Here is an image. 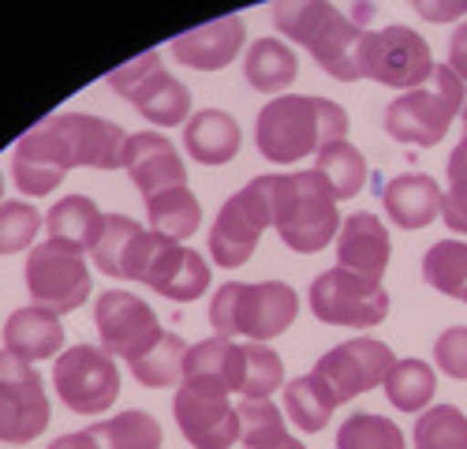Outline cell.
<instances>
[{"label":"cell","mask_w":467,"mask_h":449,"mask_svg":"<svg viewBox=\"0 0 467 449\" xmlns=\"http://www.w3.org/2000/svg\"><path fill=\"white\" fill-rule=\"evenodd\" d=\"M340 139H348V112L333 98L285 94L254 120V146L269 165H296Z\"/></svg>","instance_id":"obj_1"},{"label":"cell","mask_w":467,"mask_h":449,"mask_svg":"<svg viewBox=\"0 0 467 449\" xmlns=\"http://www.w3.org/2000/svg\"><path fill=\"white\" fill-rule=\"evenodd\" d=\"M274 26L288 42L303 46L322 71H329L340 83L363 79V46H367V23L344 16L337 5L326 0H292V5H274Z\"/></svg>","instance_id":"obj_2"},{"label":"cell","mask_w":467,"mask_h":449,"mask_svg":"<svg viewBox=\"0 0 467 449\" xmlns=\"http://www.w3.org/2000/svg\"><path fill=\"white\" fill-rule=\"evenodd\" d=\"M274 229L288 251L315 255L340 233V210L329 183L315 169L299 172H265Z\"/></svg>","instance_id":"obj_3"},{"label":"cell","mask_w":467,"mask_h":449,"mask_svg":"<svg viewBox=\"0 0 467 449\" xmlns=\"http://www.w3.org/2000/svg\"><path fill=\"white\" fill-rule=\"evenodd\" d=\"M299 315V296L285 281H228L213 292L210 299V322L217 337H251V341L265 345L274 337L288 333V326Z\"/></svg>","instance_id":"obj_4"},{"label":"cell","mask_w":467,"mask_h":449,"mask_svg":"<svg viewBox=\"0 0 467 449\" xmlns=\"http://www.w3.org/2000/svg\"><path fill=\"white\" fill-rule=\"evenodd\" d=\"M463 101H467V87L456 79V71L449 64H438L426 87L397 94L385 105L381 124H385L389 139L426 150V146H438L449 135Z\"/></svg>","instance_id":"obj_5"},{"label":"cell","mask_w":467,"mask_h":449,"mask_svg":"<svg viewBox=\"0 0 467 449\" xmlns=\"http://www.w3.org/2000/svg\"><path fill=\"white\" fill-rule=\"evenodd\" d=\"M124 281H139L172 304H191L210 288V262L161 233L139 229L124 258Z\"/></svg>","instance_id":"obj_6"},{"label":"cell","mask_w":467,"mask_h":449,"mask_svg":"<svg viewBox=\"0 0 467 449\" xmlns=\"http://www.w3.org/2000/svg\"><path fill=\"white\" fill-rule=\"evenodd\" d=\"M90 266L87 251L71 240H46L37 244L26 258V292L37 308L53 315H71L87 304L90 296Z\"/></svg>","instance_id":"obj_7"},{"label":"cell","mask_w":467,"mask_h":449,"mask_svg":"<svg viewBox=\"0 0 467 449\" xmlns=\"http://www.w3.org/2000/svg\"><path fill=\"white\" fill-rule=\"evenodd\" d=\"M105 79L124 101H131L150 124L176 128V124L191 120V90L161 68V57L153 49L120 68H112Z\"/></svg>","instance_id":"obj_8"},{"label":"cell","mask_w":467,"mask_h":449,"mask_svg":"<svg viewBox=\"0 0 467 449\" xmlns=\"http://www.w3.org/2000/svg\"><path fill=\"white\" fill-rule=\"evenodd\" d=\"M269 224H274L269 183H265V176H254L247 187H240V192L217 210V221L210 229V258L224 270L244 266Z\"/></svg>","instance_id":"obj_9"},{"label":"cell","mask_w":467,"mask_h":449,"mask_svg":"<svg viewBox=\"0 0 467 449\" xmlns=\"http://www.w3.org/2000/svg\"><path fill=\"white\" fill-rule=\"evenodd\" d=\"M434 53L426 46V37L411 26H381L367 34L363 46V79H374L381 87H397L400 94L419 90L431 83L434 75Z\"/></svg>","instance_id":"obj_10"},{"label":"cell","mask_w":467,"mask_h":449,"mask_svg":"<svg viewBox=\"0 0 467 449\" xmlns=\"http://www.w3.org/2000/svg\"><path fill=\"white\" fill-rule=\"evenodd\" d=\"M310 311L326 326H356L370 329L389 318V292L381 281L359 277L344 266H333L310 285Z\"/></svg>","instance_id":"obj_11"},{"label":"cell","mask_w":467,"mask_h":449,"mask_svg":"<svg viewBox=\"0 0 467 449\" xmlns=\"http://www.w3.org/2000/svg\"><path fill=\"white\" fill-rule=\"evenodd\" d=\"M53 390L64 401V408L83 412V416H98V412L112 408L116 397H120V371H116L105 349L75 345V349H64L53 363Z\"/></svg>","instance_id":"obj_12"},{"label":"cell","mask_w":467,"mask_h":449,"mask_svg":"<svg viewBox=\"0 0 467 449\" xmlns=\"http://www.w3.org/2000/svg\"><path fill=\"white\" fill-rule=\"evenodd\" d=\"M49 427L46 382L30 363L0 352V442H34Z\"/></svg>","instance_id":"obj_13"},{"label":"cell","mask_w":467,"mask_h":449,"mask_svg":"<svg viewBox=\"0 0 467 449\" xmlns=\"http://www.w3.org/2000/svg\"><path fill=\"white\" fill-rule=\"evenodd\" d=\"M393 363H397V356L385 341L356 337V341H344V345L329 349L315 367H310V374L333 393L337 404H344V401H356L367 390L385 386Z\"/></svg>","instance_id":"obj_14"},{"label":"cell","mask_w":467,"mask_h":449,"mask_svg":"<svg viewBox=\"0 0 467 449\" xmlns=\"http://www.w3.org/2000/svg\"><path fill=\"white\" fill-rule=\"evenodd\" d=\"M75 169L71 146L57 124V117H46L34 124L12 150V180L26 199H42L64 183V176Z\"/></svg>","instance_id":"obj_15"},{"label":"cell","mask_w":467,"mask_h":449,"mask_svg":"<svg viewBox=\"0 0 467 449\" xmlns=\"http://www.w3.org/2000/svg\"><path fill=\"white\" fill-rule=\"evenodd\" d=\"M94 322H98L101 349L109 356H124V360H135L161 337V322L153 315V308L128 288L101 292L94 308Z\"/></svg>","instance_id":"obj_16"},{"label":"cell","mask_w":467,"mask_h":449,"mask_svg":"<svg viewBox=\"0 0 467 449\" xmlns=\"http://www.w3.org/2000/svg\"><path fill=\"white\" fill-rule=\"evenodd\" d=\"M172 416L194 449H228L232 442H240V412L228 393L180 386L172 397Z\"/></svg>","instance_id":"obj_17"},{"label":"cell","mask_w":467,"mask_h":449,"mask_svg":"<svg viewBox=\"0 0 467 449\" xmlns=\"http://www.w3.org/2000/svg\"><path fill=\"white\" fill-rule=\"evenodd\" d=\"M124 169L131 183L142 192V199L165 192V187H187V169L172 139L161 131H135L124 146Z\"/></svg>","instance_id":"obj_18"},{"label":"cell","mask_w":467,"mask_h":449,"mask_svg":"<svg viewBox=\"0 0 467 449\" xmlns=\"http://www.w3.org/2000/svg\"><path fill=\"white\" fill-rule=\"evenodd\" d=\"M247 42V26L240 16H217L202 26H194V30H183L176 34L169 49L172 57L183 64V68H199V71H221L228 68L232 60L240 57Z\"/></svg>","instance_id":"obj_19"},{"label":"cell","mask_w":467,"mask_h":449,"mask_svg":"<svg viewBox=\"0 0 467 449\" xmlns=\"http://www.w3.org/2000/svg\"><path fill=\"white\" fill-rule=\"evenodd\" d=\"M57 124L71 146L75 165L101 169V172H112V169L124 165L128 131L120 124L94 117V112H57Z\"/></svg>","instance_id":"obj_20"},{"label":"cell","mask_w":467,"mask_h":449,"mask_svg":"<svg viewBox=\"0 0 467 449\" xmlns=\"http://www.w3.org/2000/svg\"><path fill=\"white\" fill-rule=\"evenodd\" d=\"M389 258H393V240L378 214L356 210L348 214V221H340L337 233V266L352 270L359 277L381 281L389 270Z\"/></svg>","instance_id":"obj_21"},{"label":"cell","mask_w":467,"mask_h":449,"mask_svg":"<svg viewBox=\"0 0 467 449\" xmlns=\"http://www.w3.org/2000/svg\"><path fill=\"white\" fill-rule=\"evenodd\" d=\"M244 345L228 341V337H206V341L191 345L183 360V382L191 390H210V393H232L244 386Z\"/></svg>","instance_id":"obj_22"},{"label":"cell","mask_w":467,"mask_h":449,"mask_svg":"<svg viewBox=\"0 0 467 449\" xmlns=\"http://www.w3.org/2000/svg\"><path fill=\"white\" fill-rule=\"evenodd\" d=\"M441 199H445V192L438 187V180L426 172H404V176H393L389 183H381V206H385L389 221L404 233L426 229V224L441 214Z\"/></svg>","instance_id":"obj_23"},{"label":"cell","mask_w":467,"mask_h":449,"mask_svg":"<svg viewBox=\"0 0 467 449\" xmlns=\"http://www.w3.org/2000/svg\"><path fill=\"white\" fill-rule=\"evenodd\" d=\"M5 349L19 356L23 363H42L49 356H60L64 349V326L60 315L46 308H16L12 318L5 322Z\"/></svg>","instance_id":"obj_24"},{"label":"cell","mask_w":467,"mask_h":449,"mask_svg":"<svg viewBox=\"0 0 467 449\" xmlns=\"http://www.w3.org/2000/svg\"><path fill=\"white\" fill-rule=\"evenodd\" d=\"M240 124L224 109H199L183 124V150L199 165H228L240 154Z\"/></svg>","instance_id":"obj_25"},{"label":"cell","mask_w":467,"mask_h":449,"mask_svg":"<svg viewBox=\"0 0 467 449\" xmlns=\"http://www.w3.org/2000/svg\"><path fill=\"white\" fill-rule=\"evenodd\" d=\"M244 75H247V83L254 90L281 94V90L292 87V79L299 75L296 49H288V42H277V37H258V42L247 49Z\"/></svg>","instance_id":"obj_26"},{"label":"cell","mask_w":467,"mask_h":449,"mask_svg":"<svg viewBox=\"0 0 467 449\" xmlns=\"http://www.w3.org/2000/svg\"><path fill=\"white\" fill-rule=\"evenodd\" d=\"M146 221L153 233H161L169 240H187L199 233L202 224V203L191 195V187H165V192L146 199Z\"/></svg>","instance_id":"obj_27"},{"label":"cell","mask_w":467,"mask_h":449,"mask_svg":"<svg viewBox=\"0 0 467 449\" xmlns=\"http://www.w3.org/2000/svg\"><path fill=\"white\" fill-rule=\"evenodd\" d=\"M187 341L169 329H161V337L153 341L146 352H139L135 360H128L135 382L146 386V390H165V386H176L183 382V360H187Z\"/></svg>","instance_id":"obj_28"},{"label":"cell","mask_w":467,"mask_h":449,"mask_svg":"<svg viewBox=\"0 0 467 449\" xmlns=\"http://www.w3.org/2000/svg\"><path fill=\"white\" fill-rule=\"evenodd\" d=\"M381 390H385L389 404L400 408V412H426L434 404V393H438V374L426 360L408 356V360L393 363V371H389Z\"/></svg>","instance_id":"obj_29"},{"label":"cell","mask_w":467,"mask_h":449,"mask_svg":"<svg viewBox=\"0 0 467 449\" xmlns=\"http://www.w3.org/2000/svg\"><path fill=\"white\" fill-rule=\"evenodd\" d=\"M315 172L329 183L333 199H356L367 187V158H363V150L352 146L348 139L329 142V146L318 150Z\"/></svg>","instance_id":"obj_30"},{"label":"cell","mask_w":467,"mask_h":449,"mask_svg":"<svg viewBox=\"0 0 467 449\" xmlns=\"http://www.w3.org/2000/svg\"><path fill=\"white\" fill-rule=\"evenodd\" d=\"M98 449H161V423L142 408L116 412L105 423L87 427Z\"/></svg>","instance_id":"obj_31"},{"label":"cell","mask_w":467,"mask_h":449,"mask_svg":"<svg viewBox=\"0 0 467 449\" xmlns=\"http://www.w3.org/2000/svg\"><path fill=\"white\" fill-rule=\"evenodd\" d=\"M101 224H105V214H101L98 203L87 199V195H67V199H60V203L46 214L49 236H53V240H71V244H79L83 251L94 247Z\"/></svg>","instance_id":"obj_32"},{"label":"cell","mask_w":467,"mask_h":449,"mask_svg":"<svg viewBox=\"0 0 467 449\" xmlns=\"http://www.w3.org/2000/svg\"><path fill=\"white\" fill-rule=\"evenodd\" d=\"M285 408H288V420L303 431V434H318L326 431V423L333 420L337 401L333 393L315 379V374H303V379H292L285 386Z\"/></svg>","instance_id":"obj_33"},{"label":"cell","mask_w":467,"mask_h":449,"mask_svg":"<svg viewBox=\"0 0 467 449\" xmlns=\"http://www.w3.org/2000/svg\"><path fill=\"white\" fill-rule=\"evenodd\" d=\"M422 281L441 296L467 299V244L438 240L422 255Z\"/></svg>","instance_id":"obj_34"},{"label":"cell","mask_w":467,"mask_h":449,"mask_svg":"<svg viewBox=\"0 0 467 449\" xmlns=\"http://www.w3.org/2000/svg\"><path fill=\"white\" fill-rule=\"evenodd\" d=\"M411 442L415 449H467V416L456 404H431L419 412Z\"/></svg>","instance_id":"obj_35"},{"label":"cell","mask_w":467,"mask_h":449,"mask_svg":"<svg viewBox=\"0 0 467 449\" xmlns=\"http://www.w3.org/2000/svg\"><path fill=\"white\" fill-rule=\"evenodd\" d=\"M135 236H139V221H131V217H124V214H105V224H101L94 247H90L94 266H98L105 277L124 281V258H128Z\"/></svg>","instance_id":"obj_36"},{"label":"cell","mask_w":467,"mask_h":449,"mask_svg":"<svg viewBox=\"0 0 467 449\" xmlns=\"http://www.w3.org/2000/svg\"><path fill=\"white\" fill-rule=\"evenodd\" d=\"M337 449H408V445H404V431L389 416L352 412L337 431Z\"/></svg>","instance_id":"obj_37"},{"label":"cell","mask_w":467,"mask_h":449,"mask_svg":"<svg viewBox=\"0 0 467 449\" xmlns=\"http://www.w3.org/2000/svg\"><path fill=\"white\" fill-rule=\"evenodd\" d=\"M240 442L247 449H277L288 442L285 416L274 401H240Z\"/></svg>","instance_id":"obj_38"},{"label":"cell","mask_w":467,"mask_h":449,"mask_svg":"<svg viewBox=\"0 0 467 449\" xmlns=\"http://www.w3.org/2000/svg\"><path fill=\"white\" fill-rule=\"evenodd\" d=\"M244 360H247L244 363V386H240L244 401H269L285 386V363L269 345H258V341L244 345Z\"/></svg>","instance_id":"obj_39"},{"label":"cell","mask_w":467,"mask_h":449,"mask_svg":"<svg viewBox=\"0 0 467 449\" xmlns=\"http://www.w3.org/2000/svg\"><path fill=\"white\" fill-rule=\"evenodd\" d=\"M46 217L30 203H0V255H19L42 233Z\"/></svg>","instance_id":"obj_40"},{"label":"cell","mask_w":467,"mask_h":449,"mask_svg":"<svg viewBox=\"0 0 467 449\" xmlns=\"http://www.w3.org/2000/svg\"><path fill=\"white\" fill-rule=\"evenodd\" d=\"M441 217L452 233L467 236V150H452L449 154V192L441 199Z\"/></svg>","instance_id":"obj_41"},{"label":"cell","mask_w":467,"mask_h":449,"mask_svg":"<svg viewBox=\"0 0 467 449\" xmlns=\"http://www.w3.org/2000/svg\"><path fill=\"white\" fill-rule=\"evenodd\" d=\"M434 363L445 379L467 382V326H449L434 341Z\"/></svg>","instance_id":"obj_42"},{"label":"cell","mask_w":467,"mask_h":449,"mask_svg":"<svg viewBox=\"0 0 467 449\" xmlns=\"http://www.w3.org/2000/svg\"><path fill=\"white\" fill-rule=\"evenodd\" d=\"M449 68L456 71V79L467 87V19L452 30V42H449Z\"/></svg>","instance_id":"obj_43"},{"label":"cell","mask_w":467,"mask_h":449,"mask_svg":"<svg viewBox=\"0 0 467 449\" xmlns=\"http://www.w3.org/2000/svg\"><path fill=\"white\" fill-rule=\"evenodd\" d=\"M49 449H98V442L90 438V431H79V434H64L57 442H49Z\"/></svg>","instance_id":"obj_44"},{"label":"cell","mask_w":467,"mask_h":449,"mask_svg":"<svg viewBox=\"0 0 467 449\" xmlns=\"http://www.w3.org/2000/svg\"><path fill=\"white\" fill-rule=\"evenodd\" d=\"M460 124H463V139H460V150H467V101L460 109Z\"/></svg>","instance_id":"obj_45"},{"label":"cell","mask_w":467,"mask_h":449,"mask_svg":"<svg viewBox=\"0 0 467 449\" xmlns=\"http://www.w3.org/2000/svg\"><path fill=\"white\" fill-rule=\"evenodd\" d=\"M277 449H306V445H303L299 438H288V442H285V445H277Z\"/></svg>","instance_id":"obj_46"},{"label":"cell","mask_w":467,"mask_h":449,"mask_svg":"<svg viewBox=\"0 0 467 449\" xmlns=\"http://www.w3.org/2000/svg\"><path fill=\"white\" fill-rule=\"evenodd\" d=\"M0 199H5V176H0Z\"/></svg>","instance_id":"obj_47"},{"label":"cell","mask_w":467,"mask_h":449,"mask_svg":"<svg viewBox=\"0 0 467 449\" xmlns=\"http://www.w3.org/2000/svg\"><path fill=\"white\" fill-rule=\"evenodd\" d=\"M463 304H467V299H463Z\"/></svg>","instance_id":"obj_48"}]
</instances>
